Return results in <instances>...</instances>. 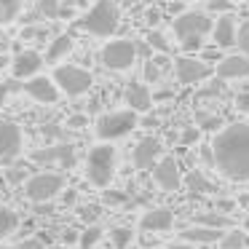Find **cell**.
<instances>
[{
    "label": "cell",
    "instance_id": "obj_1",
    "mask_svg": "<svg viewBox=\"0 0 249 249\" xmlns=\"http://www.w3.org/2000/svg\"><path fill=\"white\" fill-rule=\"evenodd\" d=\"M214 166L233 182H249V124H231L212 142Z\"/></svg>",
    "mask_w": 249,
    "mask_h": 249
},
{
    "label": "cell",
    "instance_id": "obj_2",
    "mask_svg": "<svg viewBox=\"0 0 249 249\" xmlns=\"http://www.w3.org/2000/svg\"><path fill=\"white\" fill-rule=\"evenodd\" d=\"M118 22H121V14H118V6L113 0H97L89 14L83 19H78V27L86 30V33L97 35V38H107L118 30Z\"/></svg>",
    "mask_w": 249,
    "mask_h": 249
},
{
    "label": "cell",
    "instance_id": "obj_3",
    "mask_svg": "<svg viewBox=\"0 0 249 249\" xmlns=\"http://www.w3.org/2000/svg\"><path fill=\"white\" fill-rule=\"evenodd\" d=\"M212 19L209 14L204 11H188V14H179L177 19H174V35H177V40L185 46L188 51H196L201 46V38H204L206 33H212Z\"/></svg>",
    "mask_w": 249,
    "mask_h": 249
},
{
    "label": "cell",
    "instance_id": "obj_4",
    "mask_svg": "<svg viewBox=\"0 0 249 249\" xmlns=\"http://www.w3.org/2000/svg\"><path fill=\"white\" fill-rule=\"evenodd\" d=\"M86 177L97 188H107L115 177V147L110 142L91 147L86 158Z\"/></svg>",
    "mask_w": 249,
    "mask_h": 249
},
{
    "label": "cell",
    "instance_id": "obj_5",
    "mask_svg": "<svg viewBox=\"0 0 249 249\" xmlns=\"http://www.w3.org/2000/svg\"><path fill=\"white\" fill-rule=\"evenodd\" d=\"M137 129V113L134 110H113V113H105L99 115L97 121V137L102 142H113L121 140V137L131 134Z\"/></svg>",
    "mask_w": 249,
    "mask_h": 249
},
{
    "label": "cell",
    "instance_id": "obj_6",
    "mask_svg": "<svg viewBox=\"0 0 249 249\" xmlns=\"http://www.w3.org/2000/svg\"><path fill=\"white\" fill-rule=\"evenodd\" d=\"M54 83L67 97H81V94H86L91 89L94 78L89 70H83L78 65H56L54 67Z\"/></svg>",
    "mask_w": 249,
    "mask_h": 249
},
{
    "label": "cell",
    "instance_id": "obj_7",
    "mask_svg": "<svg viewBox=\"0 0 249 249\" xmlns=\"http://www.w3.org/2000/svg\"><path fill=\"white\" fill-rule=\"evenodd\" d=\"M62 188H65V177L56 172H38L33 174V177L27 179V185H24V193H27L30 201H51L54 196L62 193Z\"/></svg>",
    "mask_w": 249,
    "mask_h": 249
},
{
    "label": "cell",
    "instance_id": "obj_8",
    "mask_svg": "<svg viewBox=\"0 0 249 249\" xmlns=\"http://www.w3.org/2000/svg\"><path fill=\"white\" fill-rule=\"evenodd\" d=\"M99 59H102V65L107 67V70H129L137 62V43L124 40V38L110 40V43L102 46Z\"/></svg>",
    "mask_w": 249,
    "mask_h": 249
},
{
    "label": "cell",
    "instance_id": "obj_9",
    "mask_svg": "<svg viewBox=\"0 0 249 249\" xmlns=\"http://www.w3.org/2000/svg\"><path fill=\"white\" fill-rule=\"evenodd\" d=\"M22 145V129L14 121H0V163H11L14 158H19Z\"/></svg>",
    "mask_w": 249,
    "mask_h": 249
},
{
    "label": "cell",
    "instance_id": "obj_10",
    "mask_svg": "<svg viewBox=\"0 0 249 249\" xmlns=\"http://www.w3.org/2000/svg\"><path fill=\"white\" fill-rule=\"evenodd\" d=\"M24 94H27L30 99H35V102L40 105H54L56 99H59V86L54 83V78H46V75H33L24 81Z\"/></svg>",
    "mask_w": 249,
    "mask_h": 249
},
{
    "label": "cell",
    "instance_id": "obj_11",
    "mask_svg": "<svg viewBox=\"0 0 249 249\" xmlns=\"http://www.w3.org/2000/svg\"><path fill=\"white\" fill-rule=\"evenodd\" d=\"M174 75H177L179 83L190 86V83H201L212 75V67L201 59H193V56H179L174 62Z\"/></svg>",
    "mask_w": 249,
    "mask_h": 249
},
{
    "label": "cell",
    "instance_id": "obj_12",
    "mask_svg": "<svg viewBox=\"0 0 249 249\" xmlns=\"http://www.w3.org/2000/svg\"><path fill=\"white\" fill-rule=\"evenodd\" d=\"M153 179H156V185L161 190H177L179 185H182V174H179V166L177 161H174L172 156H163L158 158V163L153 166Z\"/></svg>",
    "mask_w": 249,
    "mask_h": 249
},
{
    "label": "cell",
    "instance_id": "obj_13",
    "mask_svg": "<svg viewBox=\"0 0 249 249\" xmlns=\"http://www.w3.org/2000/svg\"><path fill=\"white\" fill-rule=\"evenodd\" d=\"M161 153H163V147H161V142L156 140V137H142L140 142H137V147H134V153H131V161H134V166L137 169H153L158 163V158H161Z\"/></svg>",
    "mask_w": 249,
    "mask_h": 249
},
{
    "label": "cell",
    "instance_id": "obj_14",
    "mask_svg": "<svg viewBox=\"0 0 249 249\" xmlns=\"http://www.w3.org/2000/svg\"><path fill=\"white\" fill-rule=\"evenodd\" d=\"M33 161H35V163H46V166H51V163H59V166L70 169L72 163H75V147H72V145L40 147V150L33 153Z\"/></svg>",
    "mask_w": 249,
    "mask_h": 249
},
{
    "label": "cell",
    "instance_id": "obj_15",
    "mask_svg": "<svg viewBox=\"0 0 249 249\" xmlns=\"http://www.w3.org/2000/svg\"><path fill=\"white\" fill-rule=\"evenodd\" d=\"M172 225H174V212L166 209V206L145 212L140 220V228L147 233H166V231H172Z\"/></svg>",
    "mask_w": 249,
    "mask_h": 249
},
{
    "label": "cell",
    "instance_id": "obj_16",
    "mask_svg": "<svg viewBox=\"0 0 249 249\" xmlns=\"http://www.w3.org/2000/svg\"><path fill=\"white\" fill-rule=\"evenodd\" d=\"M40 67H43V56L40 54H35V51H19V54L14 56L11 72H14V78H19V81H27V78L38 75Z\"/></svg>",
    "mask_w": 249,
    "mask_h": 249
},
{
    "label": "cell",
    "instance_id": "obj_17",
    "mask_svg": "<svg viewBox=\"0 0 249 249\" xmlns=\"http://www.w3.org/2000/svg\"><path fill=\"white\" fill-rule=\"evenodd\" d=\"M124 97H126V105H129L134 113H147V110L153 107V94H150V89H147L145 83H140V81L129 83Z\"/></svg>",
    "mask_w": 249,
    "mask_h": 249
},
{
    "label": "cell",
    "instance_id": "obj_18",
    "mask_svg": "<svg viewBox=\"0 0 249 249\" xmlns=\"http://www.w3.org/2000/svg\"><path fill=\"white\" fill-rule=\"evenodd\" d=\"M217 75L222 81H238V78L249 75V56H225V59L217 65Z\"/></svg>",
    "mask_w": 249,
    "mask_h": 249
},
{
    "label": "cell",
    "instance_id": "obj_19",
    "mask_svg": "<svg viewBox=\"0 0 249 249\" xmlns=\"http://www.w3.org/2000/svg\"><path fill=\"white\" fill-rule=\"evenodd\" d=\"M212 35H214V43L222 46V49L236 46V22L231 19V14H222V17L212 24Z\"/></svg>",
    "mask_w": 249,
    "mask_h": 249
},
{
    "label": "cell",
    "instance_id": "obj_20",
    "mask_svg": "<svg viewBox=\"0 0 249 249\" xmlns=\"http://www.w3.org/2000/svg\"><path fill=\"white\" fill-rule=\"evenodd\" d=\"M222 228H209V225H190V228H185L182 231V238L188 244H217L222 238Z\"/></svg>",
    "mask_w": 249,
    "mask_h": 249
},
{
    "label": "cell",
    "instance_id": "obj_21",
    "mask_svg": "<svg viewBox=\"0 0 249 249\" xmlns=\"http://www.w3.org/2000/svg\"><path fill=\"white\" fill-rule=\"evenodd\" d=\"M72 51V38L70 35H59V38H54L49 43V49H46V62H59L62 56H67Z\"/></svg>",
    "mask_w": 249,
    "mask_h": 249
},
{
    "label": "cell",
    "instance_id": "obj_22",
    "mask_svg": "<svg viewBox=\"0 0 249 249\" xmlns=\"http://www.w3.org/2000/svg\"><path fill=\"white\" fill-rule=\"evenodd\" d=\"M19 225V217L14 209H8V206H0V241L6 236H11L14 231H17Z\"/></svg>",
    "mask_w": 249,
    "mask_h": 249
},
{
    "label": "cell",
    "instance_id": "obj_23",
    "mask_svg": "<svg viewBox=\"0 0 249 249\" xmlns=\"http://www.w3.org/2000/svg\"><path fill=\"white\" fill-rule=\"evenodd\" d=\"M24 0H0V24H8L19 17Z\"/></svg>",
    "mask_w": 249,
    "mask_h": 249
},
{
    "label": "cell",
    "instance_id": "obj_24",
    "mask_svg": "<svg viewBox=\"0 0 249 249\" xmlns=\"http://www.w3.org/2000/svg\"><path fill=\"white\" fill-rule=\"evenodd\" d=\"M99 238H102V228L89 225L86 231H81V236H78V247L81 249H94L99 244Z\"/></svg>",
    "mask_w": 249,
    "mask_h": 249
},
{
    "label": "cell",
    "instance_id": "obj_25",
    "mask_svg": "<svg viewBox=\"0 0 249 249\" xmlns=\"http://www.w3.org/2000/svg\"><path fill=\"white\" fill-rule=\"evenodd\" d=\"M220 244H222V249H244L249 244V238L244 231H228V233H222Z\"/></svg>",
    "mask_w": 249,
    "mask_h": 249
},
{
    "label": "cell",
    "instance_id": "obj_26",
    "mask_svg": "<svg viewBox=\"0 0 249 249\" xmlns=\"http://www.w3.org/2000/svg\"><path fill=\"white\" fill-rule=\"evenodd\" d=\"M110 241H113L115 249H126L131 241H134V233H131V228L118 225V228H113V231H110Z\"/></svg>",
    "mask_w": 249,
    "mask_h": 249
},
{
    "label": "cell",
    "instance_id": "obj_27",
    "mask_svg": "<svg viewBox=\"0 0 249 249\" xmlns=\"http://www.w3.org/2000/svg\"><path fill=\"white\" fill-rule=\"evenodd\" d=\"M188 188L193 190V193H209V190H214L212 188V182H206V177L204 174H198V172H193V174H188Z\"/></svg>",
    "mask_w": 249,
    "mask_h": 249
},
{
    "label": "cell",
    "instance_id": "obj_28",
    "mask_svg": "<svg viewBox=\"0 0 249 249\" xmlns=\"http://www.w3.org/2000/svg\"><path fill=\"white\" fill-rule=\"evenodd\" d=\"M196 222H198V225H209V228H222V231L228 228V217L225 214H214V212L198 214V217H196Z\"/></svg>",
    "mask_w": 249,
    "mask_h": 249
},
{
    "label": "cell",
    "instance_id": "obj_29",
    "mask_svg": "<svg viewBox=\"0 0 249 249\" xmlns=\"http://www.w3.org/2000/svg\"><path fill=\"white\" fill-rule=\"evenodd\" d=\"M59 0H38V17L46 19H56L59 17Z\"/></svg>",
    "mask_w": 249,
    "mask_h": 249
},
{
    "label": "cell",
    "instance_id": "obj_30",
    "mask_svg": "<svg viewBox=\"0 0 249 249\" xmlns=\"http://www.w3.org/2000/svg\"><path fill=\"white\" fill-rule=\"evenodd\" d=\"M236 46L238 51H244V56H249V22L236 27Z\"/></svg>",
    "mask_w": 249,
    "mask_h": 249
},
{
    "label": "cell",
    "instance_id": "obj_31",
    "mask_svg": "<svg viewBox=\"0 0 249 249\" xmlns=\"http://www.w3.org/2000/svg\"><path fill=\"white\" fill-rule=\"evenodd\" d=\"M147 43H150L156 51H163V54L169 51V40L163 38V33H161V30H150V35H147Z\"/></svg>",
    "mask_w": 249,
    "mask_h": 249
},
{
    "label": "cell",
    "instance_id": "obj_32",
    "mask_svg": "<svg viewBox=\"0 0 249 249\" xmlns=\"http://www.w3.org/2000/svg\"><path fill=\"white\" fill-rule=\"evenodd\" d=\"M231 0H206V11H214V14H228L231 11Z\"/></svg>",
    "mask_w": 249,
    "mask_h": 249
},
{
    "label": "cell",
    "instance_id": "obj_33",
    "mask_svg": "<svg viewBox=\"0 0 249 249\" xmlns=\"http://www.w3.org/2000/svg\"><path fill=\"white\" fill-rule=\"evenodd\" d=\"M161 78V65L158 62H147L145 65V81H158Z\"/></svg>",
    "mask_w": 249,
    "mask_h": 249
},
{
    "label": "cell",
    "instance_id": "obj_34",
    "mask_svg": "<svg viewBox=\"0 0 249 249\" xmlns=\"http://www.w3.org/2000/svg\"><path fill=\"white\" fill-rule=\"evenodd\" d=\"M220 126H222V121H220V118H204V115H201V129L214 131V129H220Z\"/></svg>",
    "mask_w": 249,
    "mask_h": 249
},
{
    "label": "cell",
    "instance_id": "obj_35",
    "mask_svg": "<svg viewBox=\"0 0 249 249\" xmlns=\"http://www.w3.org/2000/svg\"><path fill=\"white\" fill-rule=\"evenodd\" d=\"M198 129H185L182 131V145H193V142H198Z\"/></svg>",
    "mask_w": 249,
    "mask_h": 249
},
{
    "label": "cell",
    "instance_id": "obj_36",
    "mask_svg": "<svg viewBox=\"0 0 249 249\" xmlns=\"http://www.w3.org/2000/svg\"><path fill=\"white\" fill-rule=\"evenodd\" d=\"M236 107L241 110V113H249V91L238 94V99H236Z\"/></svg>",
    "mask_w": 249,
    "mask_h": 249
},
{
    "label": "cell",
    "instance_id": "obj_37",
    "mask_svg": "<svg viewBox=\"0 0 249 249\" xmlns=\"http://www.w3.org/2000/svg\"><path fill=\"white\" fill-rule=\"evenodd\" d=\"M105 201H107V204H121V201H126V196L124 193H105Z\"/></svg>",
    "mask_w": 249,
    "mask_h": 249
},
{
    "label": "cell",
    "instance_id": "obj_38",
    "mask_svg": "<svg viewBox=\"0 0 249 249\" xmlns=\"http://www.w3.org/2000/svg\"><path fill=\"white\" fill-rule=\"evenodd\" d=\"M19 249H46V244H43V241H35V238H30V241H24Z\"/></svg>",
    "mask_w": 249,
    "mask_h": 249
},
{
    "label": "cell",
    "instance_id": "obj_39",
    "mask_svg": "<svg viewBox=\"0 0 249 249\" xmlns=\"http://www.w3.org/2000/svg\"><path fill=\"white\" fill-rule=\"evenodd\" d=\"M8 91H11V89H8V83H0V107L6 105V99H8Z\"/></svg>",
    "mask_w": 249,
    "mask_h": 249
},
{
    "label": "cell",
    "instance_id": "obj_40",
    "mask_svg": "<svg viewBox=\"0 0 249 249\" xmlns=\"http://www.w3.org/2000/svg\"><path fill=\"white\" fill-rule=\"evenodd\" d=\"M169 249H196V247H193V244H172Z\"/></svg>",
    "mask_w": 249,
    "mask_h": 249
},
{
    "label": "cell",
    "instance_id": "obj_41",
    "mask_svg": "<svg viewBox=\"0 0 249 249\" xmlns=\"http://www.w3.org/2000/svg\"><path fill=\"white\" fill-rule=\"evenodd\" d=\"M65 201H67V204H72V201H75V190H70V193H65Z\"/></svg>",
    "mask_w": 249,
    "mask_h": 249
},
{
    "label": "cell",
    "instance_id": "obj_42",
    "mask_svg": "<svg viewBox=\"0 0 249 249\" xmlns=\"http://www.w3.org/2000/svg\"><path fill=\"white\" fill-rule=\"evenodd\" d=\"M0 249H14V247H0Z\"/></svg>",
    "mask_w": 249,
    "mask_h": 249
},
{
    "label": "cell",
    "instance_id": "obj_43",
    "mask_svg": "<svg viewBox=\"0 0 249 249\" xmlns=\"http://www.w3.org/2000/svg\"><path fill=\"white\" fill-rule=\"evenodd\" d=\"M247 228H249V217H247Z\"/></svg>",
    "mask_w": 249,
    "mask_h": 249
},
{
    "label": "cell",
    "instance_id": "obj_44",
    "mask_svg": "<svg viewBox=\"0 0 249 249\" xmlns=\"http://www.w3.org/2000/svg\"><path fill=\"white\" fill-rule=\"evenodd\" d=\"M244 3H249V0H244Z\"/></svg>",
    "mask_w": 249,
    "mask_h": 249
},
{
    "label": "cell",
    "instance_id": "obj_45",
    "mask_svg": "<svg viewBox=\"0 0 249 249\" xmlns=\"http://www.w3.org/2000/svg\"><path fill=\"white\" fill-rule=\"evenodd\" d=\"M126 249H129V247H126Z\"/></svg>",
    "mask_w": 249,
    "mask_h": 249
}]
</instances>
